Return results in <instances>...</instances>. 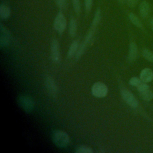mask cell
<instances>
[{
  "label": "cell",
  "instance_id": "obj_1",
  "mask_svg": "<svg viewBox=\"0 0 153 153\" xmlns=\"http://www.w3.org/2000/svg\"><path fill=\"white\" fill-rule=\"evenodd\" d=\"M53 141L56 146L65 148L69 144L70 138L66 132L62 130H57L53 134Z\"/></svg>",
  "mask_w": 153,
  "mask_h": 153
},
{
  "label": "cell",
  "instance_id": "obj_2",
  "mask_svg": "<svg viewBox=\"0 0 153 153\" xmlns=\"http://www.w3.org/2000/svg\"><path fill=\"white\" fill-rule=\"evenodd\" d=\"M17 102L19 105L26 112H30L32 111L35 106L34 101L30 97L25 95L19 96Z\"/></svg>",
  "mask_w": 153,
  "mask_h": 153
},
{
  "label": "cell",
  "instance_id": "obj_3",
  "mask_svg": "<svg viewBox=\"0 0 153 153\" xmlns=\"http://www.w3.org/2000/svg\"><path fill=\"white\" fill-rule=\"evenodd\" d=\"M108 91V88L107 85L100 81L94 83L91 87V93L96 97L101 98L106 96Z\"/></svg>",
  "mask_w": 153,
  "mask_h": 153
},
{
  "label": "cell",
  "instance_id": "obj_4",
  "mask_svg": "<svg viewBox=\"0 0 153 153\" xmlns=\"http://www.w3.org/2000/svg\"><path fill=\"white\" fill-rule=\"evenodd\" d=\"M66 25L67 22L65 17L62 12H59L54 19L53 23L54 29L59 33H62L66 29Z\"/></svg>",
  "mask_w": 153,
  "mask_h": 153
},
{
  "label": "cell",
  "instance_id": "obj_5",
  "mask_svg": "<svg viewBox=\"0 0 153 153\" xmlns=\"http://www.w3.org/2000/svg\"><path fill=\"white\" fill-rule=\"evenodd\" d=\"M121 94L123 100L131 107L136 108L139 105V102L133 94V93L127 88H122Z\"/></svg>",
  "mask_w": 153,
  "mask_h": 153
},
{
  "label": "cell",
  "instance_id": "obj_6",
  "mask_svg": "<svg viewBox=\"0 0 153 153\" xmlns=\"http://www.w3.org/2000/svg\"><path fill=\"white\" fill-rule=\"evenodd\" d=\"M51 58L54 63H59L60 60V44L57 39L54 38L51 40L50 44Z\"/></svg>",
  "mask_w": 153,
  "mask_h": 153
},
{
  "label": "cell",
  "instance_id": "obj_7",
  "mask_svg": "<svg viewBox=\"0 0 153 153\" xmlns=\"http://www.w3.org/2000/svg\"><path fill=\"white\" fill-rule=\"evenodd\" d=\"M45 85L48 93L51 96L56 97L57 94L58 88L54 79L50 76H47L45 80Z\"/></svg>",
  "mask_w": 153,
  "mask_h": 153
},
{
  "label": "cell",
  "instance_id": "obj_8",
  "mask_svg": "<svg viewBox=\"0 0 153 153\" xmlns=\"http://www.w3.org/2000/svg\"><path fill=\"white\" fill-rule=\"evenodd\" d=\"M1 37H0V46L1 48L7 47L10 41V33L9 30L2 24L0 26Z\"/></svg>",
  "mask_w": 153,
  "mask_h": 153
},
{
  "label": "cell",
  "instance_id": "obj_9",
  "mask_svg": "<svg viewBox=\"0 0 153 153\" xmlns=\"http://www.w3.org/2000/svg\"><path fill=\"white\" fill-rule=\"evenodd\" d=\"M140 78L144 82H151L153 79V72L149 68L143 69L140 74Z\"/></svg>",
  "mask_w": 153,
  "mask_h": 153
},
{
  "label": "cell",
  "instance_id": "obj_10",
  "mask_svg": "<svg viewBox=\"0 0 153 153\" xmlns=\"http://www.w3.org/2000/svg\"><path fill=\"white\" fill-rule=\"evenodd\" d=\"M139 12L142 18H146L149 13V4L146 1H142L139 5Z\"/></svg>",
  "mask_w": 153,
  "mask_h": 153
},
{
  "label": "cell",
  "instance_id": "obj_11",
  "mask_svg": "<svg viewBox=\"0 0 153 153\" xmlns=\"http://www.w3.org/2000/svg\"><path fill=\"white\" fill-rule=\"evenodd\" d=\"M137 47L135 42H131L129 45V51H128V59L132 62L134 60L137 56Z\"/></svg>",
  "mask_w": 153,
  "mask_h": 153
},
{
  "label": "cell",
  "instance_id": "obj_12",
  "mask_svg": "<svg viewBox=\"0 0 153 153\" xmlns=\"http://www.w3.org/2000/svg\"><path fill=\"white\" fill-rule=\"evenodd\" d=\"M11 14L10 8L6 4H2L0 6V17L2 19H8Z\"/></svg>",
  "mask_w": 153,
  "mask_h": 153
},
{
  "label": "cell",
  "instance_id": "obj_13",
  "mask_svg": "<svg viewBox=\"0 0 153 153\" xmlns=\"http://www.w3.org/2000/svg\"><path fill=\"white\" fill-rule=\"evenodd\" d=\"M139 93L141 99H142L143 100L149 101L153 99V93L149 89V88L141 91H139Z\"/></svg>",
  "mask_w": 153,
  "mask_h": 153
},
{
  "label": "cell",
  "instance_id": "obj_14",
  "mask_svg": "<svg viewBox=\"0 0 153 153\" xmlns=\"http://www.w3.org/2000/svg\"><path fill=\"white\" fill-rule=\"evenodd\" d=\"M77 30V23L75 19L72 18L70 20L69 25V33L71 36L74 37L75 36Z\"/></svg>",
  "mask_w": 153,
  "mask_h": 153
},
{
  "label": "cell",
  "instance_id": "obj_15",
  "mask_svg": "<svg viewBox=\"0 0 153 153\" xmlns=\"http://www.w3.org/2000/svg\"><path fill=\"white\" fill-rule=\"evenodd\" d=\"M79 48V44H78V41L75 40V41H74L70 47H69V51H68V56L69 57H73L77 52L78 51V49Z\"/></svg>",
  "mask_w": 153,
  "mask_h": 153
},
{
  "label": "cell",
  "instance_id": "obj_16",
  "mask_svg": "<svg viewBox=\"0 0 153 153\" xmlns=\"http://www.w3.org/2000/svg\"><path fill=\"white\" fill-rule=\"evenodd\" d=\"M128 18H129L130 20L131 21V22L134 25H135L136 26H137V27H139V28L142 27V24L140 20L134 13H129L128 14Z\"/></svg>",
  "mask_w": 153,
  "mask_h": 153
},
{
  "label": "cell",
  "instance_id": "obj_17",
  "mask_svg": "<svg viewBox=\"0 0 153 153\" xmlns=\"http://www.w3.org/2000/svg\"><path fill=\"white\" fill-rule=\"evenodd\" d=\"M75 152L76 153H93V150L90 146L86 145H79L76 148Z\"/></svg>",
  "mask_w": 153,
  "mask_h": 153
},
{
  "label": "cell",
  "instance_id": "obj_18",
  "mask_svg": "<svg viewBox=\"0 0 153 153\" xmlns=\"http://www.w3.org/2000/svg\"><path fill=\"white\" fill-rule=\"evenodd\" d=\"M142 55L147 60L153 62V53L152 51L145 48L142 50Z\"/></svg>",
  "mask_w": 153,
  "mask_h": 153
},
{
  "label": "cell",
  "instance_id": "obj_19",
  "mask_svg": "<svg viewBox=\"0 0 153 153\" xmlns=\"http://www.w3.org/2000/svg\"><path fill=\"white\" fill-rule=\"evenodd\" d=\"M143 81L140 79V78H139L137 77H136V76H133V77H131L129 81H128V83L130 85H132V86H134V87H137Z\"/></svg>",
  "mask_w": 153,
  "mask_h": 153
},
{
  "label": "cell",
  "instance_id": "obj_20",
  "mask_svg": "<svg viewBox=\"0 0 153 153\" xmlns=\"http://www.w3.org/2000/svg\"><path fill=\"white\" fill-rule=\"evenodd\" d=\"M87 45L84 43L82 42V44H81L80 45H79V48L78 49V51L76 53V59H78L80 58V57L83 54L85 50V48H86Z\"/></svg>",
  "mask_w": 153,
  "mask_h": 153
},
{
  "label": "cell",
  "instance_id": "obj_21",
  "mask_svg": "<svg viewBox=\"0 0 153 153\" xmlns=\"http://www.w3.org/2000/svg\"><path fill=\"white\" fill-rule=\"evenodd\" d=\"M74 10L76 14H79L81 11V4L79 0H72Z\"/></svg>",
  "mask_w": 153,
  "mask_h": 153
},
{
  "label": "cell",
  "instance_id": "obj_22",
  "mask_svg": "<svg viewBox=\"0 0 153 153\" xmlns=\"http://www.w3.org/2000/svg\"><path fill=\"white\" fill-rule=\"evenodd\" d=\"M93 0H84V6L86 11L89 12L91 10L93 5Z\"/></svg>",
  "mask_w": 153,
  "mask_h": 153
},
{
  "label": "cell",
  "instance_id": "obj_23",
  "mask_svg": "<svg viewBox=\"0 0 153 153\" xmlns=\"http://www.w3.org/2000/svg\"><path fill=\"white\" fill-rule=\"evenodd\" d=\"M66 1L67 0H55V2H56L57 6L59 8L63 9L66 7Z\"/></svg>",
  "mask_w": 153,
  "mask_h": 153
},
{
  "label": "cell",
  "instance_id": "obj_24",
  "mask_svg": "<svg viewBox=\"0 0 153 153\" xmlns=\"http://www.w3.org/2000/svg\"><path fill=\"white\" fill-rule=\"evenodd\" d=\"M137 88V90H138L139 91H142V90L148 89V88H149V85L146 84V82H142Z\"/></svg>",
  "mask_w": 153,
  "mask_h": 153
},
{
  "label": "cell",
  "instance_id": "obj_25",
  "mask_svg": "<svg viewBox=\"0 0 153 153\" xmlns=\"http://www.w3.org/2000/svg\"><path fill=\"white\" fill-rule=\"evenodd\" d=\"M139 2V0H126V3L130 7H134Z\"/></svg>",
  "mask_w": 153,
  "mask_h": 153
},
{
  "label": "cell",
  "instance_id": "obj_26",
  "mask_svg": "<svg viewBox=\"0 0 153 153\" xmlns=\"http://www.w3.org/2000/svg\"><path fill=\"white\" fill-rule=\"evenodd\" d=\"M149 23H150V26H151V27L152 28V30H153V17L151 18L150 20H149Z\"/></svg>",
  "mask_w": 153,
  "mask_h": 153
},
{
  "label": "cell",
  "instance_id": "obj_27",
  "mask_svg": "<svg viewBox=\"0 0 153 153\" xmlns=\"http://www.w3.org/2000/svg\"><path fill=\"white\" fill-rule=\"evenodd\" d=\"M118 1L121 4H124L126 2V0H118Z\"/></svg>",
  "mask_w": 153,
  "mask_h": 153
}]
</instances>
